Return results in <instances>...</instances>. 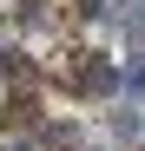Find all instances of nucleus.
I'll return each mask as SVG.
<instances>
[{"mask_svg":"<svg viewBox=\"0 0 145 151\" xmlns=\"http://www.w3.org/2000/svg\"><path fill=\"white\" fill-rule=\"evenodd\" d=\"M79 151H92V145H79Z\"/></svg>","mask_w":145,"mask_h":151,"instance_id":"obj_2","label":"nucleus"},{"mask_svg":"<svg viewBox=\"0 0 145 151\" xmlns=\"http://www.w3.org/2000/svg\"><path fill=\"white\" fill-rule=\"evenodd\" d=\"M112 132L119 138H138V112H112Z\"/></svg>","mask_w":145,"mask_h":151,"instance_id":"obj_1","label":"nucleus"}]
</instances>
